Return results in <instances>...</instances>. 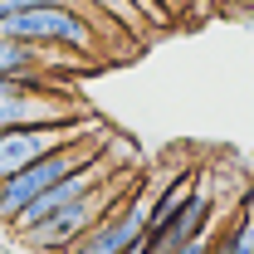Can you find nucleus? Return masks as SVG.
<instances>
[{
  "mask_svg": "<svg viewBox=\"0 0 254 254\" xmlns=\"http://www.w3.org/2000/svg\"><path fill=\"white\" fill-rule=\"evenodd\" d=\"M132 171H113L108 181H98L93 190H83V195H73L68 205H59L54 215H44V220H34V225H25V230H15V240L20 245H30V250H73L88 230H93V220L123 195L132 181H127Z\"/></svg>",
  "mask_w": 254,
  "mask_h": 254,
  "instance_id": "1",
  "label": "nucleus"
},
{
  "mask_svg": "<svg viewBox=\"0 0 254 254\" xmlns=\"http://www.w3.org/2000/svg\"><path fill=\"white\" fill-rule=\"evenodd\" d=\"M103 142H108V127H98V132H88V137H73V142H64V147H54V152L34 157L30 166H20L15 176H5V181H0V225H10L39 190H49L59 176L78 171L83 161H93L98 152H103Z\"/></svg>",
  "mask_w": 254,
  "mask_h": 254,
  "instance_id": "2",
  "label": "nucleus"
},
{
  "mask_svg": "<svg viewBox=\"0 0 254 254\" xmlns=\"http://www.w3.org/2000/svg\"><path fill=\"white\" fill-rule=\"evenodd\" d=\"M88 113L93 108L78 103L59 78H0V132L30 123H68Z\"/></svg>",
  "mask_w": 254,
  "mask_h": 254,
  "instance_id": "3",
  "label": "nucleus"
},
{
  "mask_svg": "<svg viewBox=\"0 0 254 254\" xmlns=\"http://www.w3.org/2000/svg\"><path fill=\"white\" fill-rule=\"evenodd\" d=\"M152 195H157V190H142V181H132V186L93 220V230H88L73 250L78 254H132V250H142L147 215H152Z\"/></svg>",
  "mask_w": 254,
  "mask_h": 254,
  "instance_id": "4",
  "label": "nucleus"
},
{
  "mask_svg": "<svg viewBox=\"0 0 254 254\" xmlns=\"http://www.w3.org/2000/svg\"><path fill=\"white\" fill-rule=\"evenodd\" d=\"M103 118L88 113V118H68V123H30V127H5L0 132V181L5 176H15L20 166H30L34 157H44V152H54L64 142H73V137H88L98 132Z\"/></svg>",
  "mask_w": 254,
  "mask_h": 254,
  "instance_id": "5",
  "label": "nucleus"
},
{
  "mask_svg": "<svg viewBox=\"0 0 254 254\" xmlns=\"http://www.w3.org/2000/svg\"><path fill=\"white\" fill-rule=\"evenodd\" d=\"M210 215H215V181H210V171H200L190 200L161 225L157 235L142 240V254H186V250H200V245H205V225H210Z\"/></svg>",
  "mask_w": 254,
  "mask_h": 254,
  "instance_id": "6",
  "label": "nucleus"
},
{
  "mask_svg": "<svg viewBox=\"0 0 254 254\" xmlns=\"http://www.w3.org/2000/svg\"><path fill=\"white\" fill-rule=\"evenodd\" d=\"M64 59H78L68 49H49V44H30L20 34L0 30V78H54Z\"/></svg>",
  "mask_w": 254,
  "mask_h": 254,
  "instance_id": "7",
  "label": "nucleus"
},
{
  "mask_svg": "<svg viewBox=\"0 0 254 254\" xmlns=\"http://www.w3.org/2000/svg\"><path fill=\"white\" fill-rule=\"evenodd\" d=\"M78 5H88V10H98V15H108L113 25H123L127 34H142V25L147 20H166V5L161 0H78Z\"/></svg>",
  "mask_w": 254,
  "mask_h": 254,
  "instance_id": "8",
  "label": "nucleus"
},
{
  "mask_svg": "<svg viewBox=\"0 0 254 254\" xmlns=\"http://www.w3.org/2000/svg\"><path fill=\"white\" fill-rule=\"evenodd\" d=\"M215 250H225V254H254V181H245L240 205H235V215H230V230L215 235Z\"/></svg>",
  "mask_w": 254,
  "mask_h": 254,
  "instance_id": "9",
  "label": "nucleus"
},
{
  "mask_svg": "<svg viewBox=\"0 0 254 254\" xmlns=\"http://www.w3.org/2000/svg\"><path fill=\"white\" fill-rule=\"evenodd\" d=\"M34 5H59V0H0V20L15 15V10H34Z\"/></svg>",
  "mask_w": 254,
  "mask_h": 254,
  "instance_id": "10",
  "label": "nucleus"
},
{
  "mask_svg": "<svg viewBox=\"0 0 254 254\" xmlns=\"http://www.w3.org/2000/svg\"><path fill=\"white\" fill-rule=\"evenodd\" d=\"M161 5H166V0H161ZM171 5H176V0H171Z\"/></svg>",
  "mask_w": 254,
  "mask_h": 254,
  "instance_id": "11",
  "label": "nucleus"
}]
</instances>
